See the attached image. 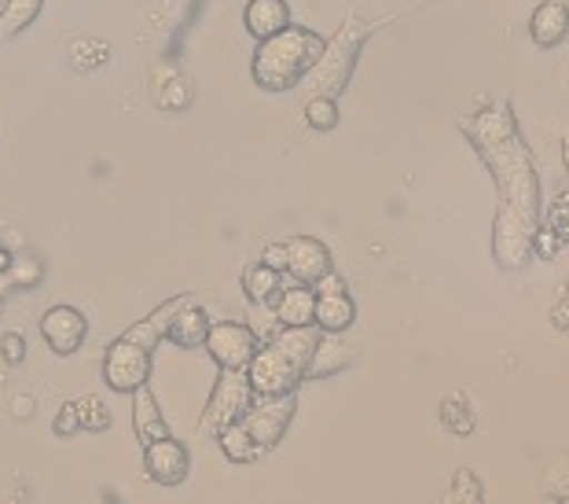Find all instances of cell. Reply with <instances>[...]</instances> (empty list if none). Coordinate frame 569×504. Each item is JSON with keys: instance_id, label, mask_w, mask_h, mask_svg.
I'll return each mask as SVG.
<instances>
[{"instance_id": "1", "label": "cell", "mask_w": 569, "mask_h": 504, "mask_svg": "<svg viewBox=\"0 0 569 504\" xmlns=\"http://www.w3.org/2000/svg\"><path fill=\"white\" fill-rule=\"evenodd\" d=\"M323 38L306 27L290 22L287 30H280L269 41H258V52L250 59V78L258 81V89L264 92H287L306 81V75L317 67V59L323 56Z\"/></svg>"}, {"instance_id": "2", "label": "cell", "mask_w": 569, "mask_h": 504, "mask_svg": "<svg viewBox=\"0 0 569 504\" xmlns=\"http://www.w3.org/2000/svg\"><path fill=\"white\" fill-rule=\"evenodd\" d=\"M371 30L375 27H365L357 16H349L342 22V30H338L335 38L323 45V56L317 59V67H312L306 75V81H301V86L309 89V96H335V100L342 96V89L349 86V78H353L360 48H365Z\"/></svg>"}, {"instance_id": "3", "label": "cell", "mask_w": 569, "mask_h": 504, "mask_svg": "<svg viewBox=\"0 0 569 504\" xmlns=\"http://www.w3.org/2000/svg\"><path fill=\"white\" fill-rule=\"evenodd\" d=\"M151 372H154V350H148V346L132 343V339H126V335H118V339L107 346L103 383L114 394H132V391L148 387Z\"/></svg>"}, {"instance_id": "4", "label": "cell", "mask_w": 569, "mask_h": 504, "mask_svg": "<svg viewBox=\"0 0 569 504\" xmlns=\"http://www.w3.org/2000/svg\"><path fill=\"white\" fill-rule=\"evenodd\" d=\"M540 225L526 221L522 214L503 207L496 210V225H492V255L500 261V269H526L532 258V236H537Z\"/></svg>"}, {"instance_id": "5", "label": "cell", "mask_w": 569, "mask_h": 504, "mask_svg": "<svg viewBox=\"0 0 569 504\" xmlns=\"http://www.w3.org/2000/svg\"><path fill=\"white\" fill-rule=\"evenodd\" d=\"M202 350L213 357V365L221 372H247V365L253 362V354L261 350V343H258V335H253V328H247V324L213 320L210 339H206Z\"/></svg>"}, {"instance_id": "6", "label": "cell", "mask_w": 569, "mask_h": 504, "mask_svg": "<svg viewBox=\"0 0 569 504\" xmlns=\"http://www.w3.org/2000/svg\"><path fill=\"white\" fill-rule=\"evenodd\" d=\"M250 405H253V391H250L247 372H221L210 394V405H206V413H202V427L217 435V431H224L228 424H239Z\"/></svg>"}, {"instance_id": "7", "label": "cell", "mask_w": 569, "mask_h": 504, "mask_svg": "<svg viewBox=\"0 0 569 504\" xmlns=\"http://www.w3.org/2000/svg\"><path fill=\"white\" fill-rule=\"evenodd\" d=\"M247 379H250L253 398H287V394L298 391L301 372L290 365L272 343H264L261 350L253 354V362L247 365Z\"/></svg>"}, {"instance_id": "8", "label": "cell", "mask_w": 569, "mask_h": 504, "mask_svg": "<svg viewBox=\"0 0 569 504\" xmlns=\"http://www.w3.org/2000/svg\"><path fill=\"white\" fill-rule=\"evenodd\" d=\"M295 413H298L295 394H287V398H253V405L243 413V427L253 435V442L269 453L276 449V442L287 435Z\"/></svg>"}, {"instance_id": "9", "label": "cell", "mask_w": 569, "mask_h": 504, "mask_svg": "<svg viewBox=\"0 0 569 504\" xmlns=\"http://www.w3.org/2000/svg\"><path fill=\"white\" fill-rule=\"evenodd\" d=\"M143 472L154 486H184L188 475H191V453L180 438H159L151 442V446H143Z\"/></svg>"}, {"instance_id": "10", "label": "cell", "mask_w": 569, "mask_h": 504, "mask_svg": "<svg viewBox=\"0 0 569 504\" xmlns=\"http://www.w3.org/2000/svg\"><path fill=\"white\" fill-rule=\"evenodd\" d=\"M317 291V328L342 335L349 324L357 320V303L346 291V280L338 273H327L320 284H312Z\"/></svg>"}, {"instance_id": "11", "label": "cell", "mask_w": 569, "mask_h": 504, "mask_svg": "<svg viewBox=\"0 0 569 504\" xmlns=\"http://www.w3.org/2000/svg\"><path fill=\"white\" fill-rule=\"evenodd\" d=\"M84 335H89V317L78 306H52L41 317V339L52 346V354L70 357L81 350Z\"/></svg>"}, {"instance_id": "12", "label": "cell", "mask_w": 569, "mask_h": 504, "mask_svg": "<svg viewBox=\"0 0 569 504\" xmlns=\"http://www.w3.org/2000/svg\"><path fill=\"white\" fill-rule=\"evenodd\" d=\"M459 126H463L467 140L475 144L478 151L496 148V144H503V140L518 137V118H515V111H511V103H492V107H481V111L467 115Z\"/></svg>"}, {"instance_id": "13", "label": "cell", "mask_w": 569, "mask_h": 504, "mask_svg": "<svg viewBox=\"0 0 569 504\" xmlns=\"http://www.w3.org/2000/svg\"><path fill=\"white\" fill-rule=\"evenodd\" d=\"M287 250H290V269L287 276L295 284H320L327 273H335L331 266V250H327L317 236H290L287 239Z\"/></svg>"}, {"instance_id": "14", "label": "cell", "mask_w": 569, "mask_h": 504, "mask_svg": "<svg viewBox=\"0 0 569 504\" xmlns=\"http://www.w3.org/2000/svg\"><path fill=\"white\" fill-rule=\"evenodd\" d=\"M269 314L280 320V328H309L317 324V291L309 284H283Z\"/></svg>"}, {"instance_id": "15", "label": "cell", "mask_w": 569, "mask_h": 504, "mask_svg": "<svg viewBox=\"0 0 569 504\" xmlns=\"http://www.w3.org/2000/svg\"><path fill=\"white\" fill-rule=\"evenodd\" d=\"M151 100L162 107V111H184L196 100V86H191L188 75H180L177 67H151Z\"/></svg>"}, {"instance_id": "16", "label": "cell", "mask_w": 569, "mask_h": 504, "mask_svg": "<svg viewBox=\"0 0 569 504\" xmlns=\"http://www.w3.org/2000/svg\"><path fill=\"white\" fill-rule=\"evenodd\" d=\"M210 328H213L210 314L196 303H184L177 309V317L169 320L166 339L180 346V350H199V346H206V339H210Z\"/></svg>"}, {"instance_id": "17", "label": "cell", "mask_w": 569, "mask_h": 504, "mask_svg": "<svg viewBox=\"0 0 569 504\" xmlns=\"http://www.w3.org/2000/svg\"><path fill=\"white\" fill-rule=\"evenodd\" d=\"M529 38L540 48H559L569 38V4H562V0H543L529 16Z\"/></svg>"}, {"instance_id": "18", "label": "cell", "mask_w": 569, "mask_h": 504, "mask_svg": "<svg viewBox=\"0 0 569 504\" xmlns=\"http://www.w3.org/2000/svg\"><path fill=\"white\" fill-rule=\"evenodd\" d=\"M243 27L253 41H269L290 27V4L287 0H247Z\"/></svg>"}, {"instance_id": "19", "label": "cell", "mask_w": 569, "mask_h": 504, "mask_svg": "<svg viewBox=\"0 0 569 504\" xmlns=\"http://www.w3.org/2000/svg\"><path fill=\"white\" fill-rule=\"evenodd\" d=\"M132 431H137L140 446H151V442L169 438V424L159 409V398L151 394V387L132 391Z\"/></svg>"}, {"instance_id": "20", "label": "cell", "mask_w": 569, "mask_h": 504, "mask_svg": "<svg viewBox=\"0 0 569 504\" xmlns=\"http://www.w3.org/2000/svg\"><path fill=\"white\" fill-rule=\"evenodd\" d=\"M320 335H323V332L317 328V324H309V328H280V332L272 335V346L287 357L290 365H295V368L301 372V379H306L312 354H317Z\"/></svg>"}, {"instance_id": "21", "label": "cell", "mask_w": 569, "mask_h": 504, "mask_svg": "<svg viewBox=\"0 0 569 504\" xmlns=\"http://www.w3.org/2000/svg\"><path fill=\"white\" fill-rule=\"evenodd\" d=\"M346 365H353V346H349L342 335L323 332L320 343H317V354H312V362H309L306 379L331 376V372H342Z\"/></svg>"}, {"instance_id": "22", "label": "cell", "mask_w": 569, "mask_h": 504, "mask_svg": "<svg viewBox=\"0 0 569 504\" xmlns=\"http://www.w3.org/2000/svg\"><path fill=\"white\" fill-rule=\"evenodd\" d=\"M188 298L184 295H177V298H169L166 306H159L154 309L151 317H143V320H137L132 324L129 332H122L126 339H132V343H140V346H148V350H154V346H159L162 339H166V332H169V320L177 317V309L184 306Z\"/></svg>"}, {"instance_id": "23", "label": "cell", "mask_w": 569, "mask_h": 504, "mask_svg": "<svg viewBox=\"0 0 569 504\" xmlns=\"http://www.w3.org/2000/svg\"><path fill=\"white\" fill-rule=\"evenodd\" d=\"M280 291H283V273L269 269L264 261H258V266H250V269L243 273V295L250 298L253 306H264V309H269Z\"/></svg>"}, {"instance_id": "24", "label": "cell", "mask_w": 569, "mask_h": 504, "mask_svg": "<svg viewBox=\"0 0 569 504\" xmlns=\"http://www.w3.org/2000/svg\"><path fill=\"white\" fill-rule=\"evenodd\" d=\"M217 446L232 464H250V461H261L264 449L253 442V435L243 427V419L239 424H228L224 431H217Z\"/></svg>"}, {"instance_id": "25", "label": "cell", "mask_w": 569, "mask_h": 504, "mask_svg": "<svg viewBox=\"0 0 569 504\" xmlns=\"http://www.w3.org/2000/svg\"><path fill=\"white\" fill-rule=\"evenodd\" d=\"M44 8V0H4V8H0V38H16L27 27H33Z\"/></svg>"}, {"instance_id": "26", "label": "cell", "mask_w": 569, "mask_h": 504, "mask_svg": "<svg viewBox=\"0 0 569 504\" xmlns=\"http://www.w3.org/2000/svg\"><path fill=\"white\" fill-rule=\"evenodd\" d=\"M70 67L81 70V75H92V70H100L107 59H111V45L103 38H78L70 41Z\"/></svg>"}, {"instance_id": "27", "label": "cell", "mask_w": 569, "mask_h": 504, "mask_svg": "<svg viewBox=\"0 0 569 504\" xmlns=\"http://www.w3.org/2000/svg\"><path fill=\"white\" fill-rule=\"evenodd\" d=\"M441 424L452 431V435H459V438H467V435H475V413H470V405H467V398L463 394H445L441 398Z\"/></svg>"}, {"instance_id": "28", "label": "cell", "mask_w": 569, "mask_h": 504, "mask_svg": "<svg viewBox=\"0 0 569 504\" xmlns=\"http://www.w3.org/2000/svg\"><path fill=\"white\" fill-rule=\"evenodd\" d=\"M441 504H486V490H481V478L470 472V467H459L452 475V486L445 490Z\"/></svg>"}, {"instance_id": "29", "label": "cell", "mask_w": 569, "mask_h": 504, "mask_svg": "<svg viewBox=\"0 0 569 504\" xmlns=\"http://www.w3.org/2000/svg\"><path fill=\"white\" fill-rule=\"evenodd\" d=\"M338 100L335 96H309L306 100V126L312 129V134H331V129L338 126Z\"/></svg>"}, {"instance_id": "30", "label": "cell", "mask_w": 569, "mask_h": 504, "mask_svg": "<svg viewBox=\"0 0 569 504\" xmlns=\"http://www.w3.org/2000/svg\"><path fill=\"white\" fill-rule=\"evenodd\" d=\"M540 225H548V229L562 239V247L569 244V191H559V196L548 202V210H543Z\"/></svg>"}, {"instance_id": "31", "label": "cell", "mask_w": 569, "mask_h": 504, "mask_svg": "<svg viewBox=\"0 0 569 504\" xmlns=\"http://www.w3.org/2000/svg\"><path fill=\"white\" fill-rule=\"evenodd\" d=\"M78 409H81V431H107L111 427V409H107L100 398H81Z\"/></svg>"}, {"instance_id": "32", "label": "cell", "mask_w": 569, "mask_h": 504, "mask_svg": "<svg viewBox=\"0 0 569 504\" xmlns=\"http://www.w3.org/2000/svg\"><path fill=\"white\" fill-rule=\"evenodd\" d=\"M56 435L59 438H70V435H78L81 431V409H78V402H63L59 405V413H56Z\"/></svg>"}, {"instance_id": "33", "label": "cell", "mask_w": 569, "mask_h": 504, "mask_svg": "<svg viewBox=\"0 0 569 504\" xmlns=\"http://www.w3.org/2000/svg\"><path fill=\"white\" fill-rule=\"evenodd\" d=\"M559 250H562V239L559 236H555L551 229H548V225H540V229H537V236H532V255H540V258H555V255H559Z\"/></svg>"}, {"instance_id": "34", "label": "cell", "mask_w": 569, "mask_h": 504, "mask_svg": "<svg viewBox=\"0 0 569 504\" xmlns=\"http://www.w3.org/2000/svg\"><path fill=\"white\" fill-rule=\"evenodd\" d=\"M261 261L269 269H276V273H283L287 276V269H290V250H287V239H280V244H269L261 250Z\"/></svg>"}, {"instance_id": "35", "label": "cell", "mask_w": 569, "mask_h": 504, "mask_svg": "<svg viewBox=\"0 0 569 504\" xmlns=\"http://www.w3.org/2000/svg\"><path fill=\"white\" fill-rule=\"evenodd\" d=\"M8 273H11V280H16L19 287H30L33 280H38L41 269H38V261H30L27 255H16V261H11Z\"/></svg>"}, {"instance_id": "36", "label": "cell", "mask_w": 569, "mask_h": 504, "mask_svg": "<svg viewBox=\"0 0 569 504\" xmlns=\"http://www.w3.org/2000/svg\"><path fill=\"white\" fill-rule=\"evenodd\" d=\"M0 354H4V362L19 365L22 357H27V343H22V335L19 332H8L4 339H0Z\"/></svg>"}, {"instance_id": "37", "label": "cell", "mask_w": 569, "mask_h": 504, "mask_svg": "<svg viewBox=\"0 0 569 504\" xmlns=\"http://www.w3.org/2000/svg\"><path fill=\"white\" fill-rule=\"evenodd\" d=\"M551 324L559 332H569V298H559V303H555V309H551Z\"/></svg>"}, {"instance_id": "38", "label": "cell", "mask_w": 569, "mask_h": 504, "mask_svg": "<svg viewBox=\"0 0 569 504\" xmlns=\"http://www.w3.org/2000/svg\"><path fill=\"white\" fill-rule=\"evenodd\" d=\"M562 166H566V174H569V129H566V137H562Z\"/></svg>"}, {"instance_id": "39", "label": "cell", "mask_w": 569, "mask_h": 504, "mask_svg": "<svg viewBox=\"0 0 569 504\" xmlns=\"http://www.w3.org/2000/svg\"><path fill=\"white\" fill-rule=\"evenodd\" d=\"M562 298H569V280H566V295H562Z\"/></svg>"}]
</instances>
